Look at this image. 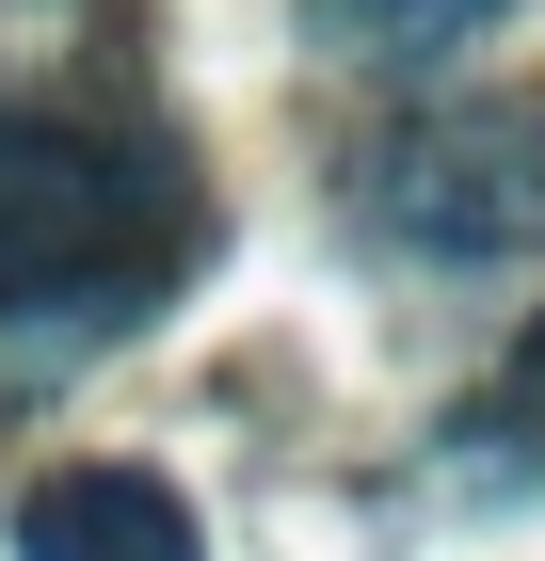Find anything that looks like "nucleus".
<instances>
[{
	"instance_id": "nucleus-1",
	"label": "nucleus",
	"mask_w": 545,
	"mask_h": 561,
	"mask_svg": "<svg viewBox=\"0 0 545 561\" xmlns=\"http://www.w3.org/2000/svg\"><path fill=\"white\" fill-rule=\"evenodd\" d=\"M193 241V176L128 113H16L0 96V305H128Z\"/></svg>"
},
{
	"instance_id": "nucleus-2",
	"label": "nucleus",
	"mask_w": 545,
	"mask_h": 561,
	"mask_svg": "<svg viewBox=\"0 0 545 561\" xmlns=\"http://www.w3.org/2000/svg\"><path fill=\"white\" fill-rule=\"evenodd\" d=\"M353 209L401 257H530L545 241V113L530 96H433L418 129L353 161Z\"/></svg>"
},
{
	"instance_id": "nucleus-3",
	"label": "nucleus",
	"mask_w": 545,
	"mask_h": 561,
	"mask_svg": "<svg viewBox=\"0 0 545 561\" xmlns=\"http://www.w3.org/2000/svg\"><path fill=\"white\" fill-rule=\"evenodd\" d=\"M16 561H209V529L161 466H48L16 497Z\"/></svg>"
},
{
	"instance_id": "nucleus-4",
	"label": "nucleus",
	"mask_w": 545,
	"mask_h": 561,
	"mask_svg": "<svg viewBox=\"0 0 545 561\" xmlns=\"http://www.w3.org/2000/svg\"><path fill=\"white\" fill-rule=\"evenodd\" d=\"M353 65H433V48H465V33H498L513 0H305Z\"/></svg>"
},
{
	"instance_id": "nucleus-5",
	"label": "nucleus",
	"mask_w": 545,
	"mask_h": 561,
	"mask_svg": "<svg viewBox=\"0 0 545 561\" xmlns=\"http://www.w3.org/2000/svg\"><path fill=\"white\" fill-rule=\"evenodd\" d=\"M465 466H545V337L513 353L498 401H465Z\"/></svg>"
}]
</instances>
